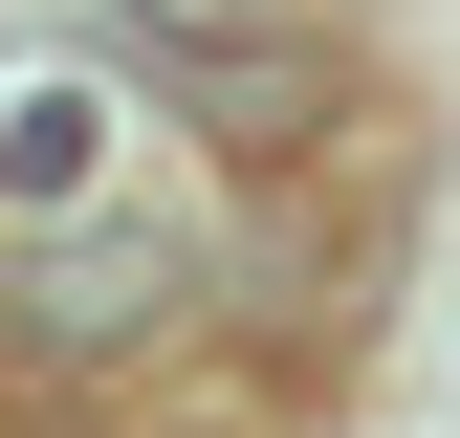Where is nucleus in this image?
<instances>
[{
  "instance_id": "1",
  "label": "nucleus",
  "mask_w": 460,
  "mask_h": 438,
  "mask_svg": "<svg viewBox=\"0 0 460 438\" xmlns=\"http://www.w3.org/2000/svg\"><path fill=\"white\" fill-rule=\"evenodd\" d=\"M110 176V110L66 88V66H44V88H0V197H88Z\"/></svg>"
}]
</instances>
